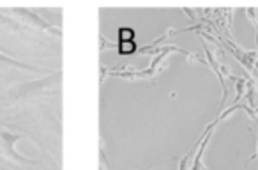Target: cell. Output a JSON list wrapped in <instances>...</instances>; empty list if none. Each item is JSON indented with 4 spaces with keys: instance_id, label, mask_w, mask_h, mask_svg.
I'll list each match as a JSON object with an SVG mask.
<instances>
[{
    "instance_id": "cell-1",
    "label": "cell",
    "mask_w": 258,
    "mask_h": 170,
    "mask_svg": "<svg viewBox=\"0 0 258 170\" xmlns=\"http://www.w3.org/2000/svg\"><path fill=\"white\" fill-rule=\"evenodd\" d=\"M0 66H16V68H29L27 64H22V62L15 61V59H9L6 55L0 53Z\"/></svg>"
},
{
    "instance_id": "cell-2",
    "label": "cell",
    "mask_w": 258,
    "mask_h": 170,
    "mask_svg": "<svg viewBox=\"0 0 258 170\" xmlns=\"http://www.w3.org/2000/svg\"><path fill=\"white\" fill-rule=\"evenodd\" d=\"M254 158H258V145H256V152H254V154L253 156H251V158L249 159H247V163H249V161H253V159Z\"/></svg>"
}]
</instances>
